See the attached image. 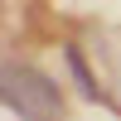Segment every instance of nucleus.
<instances>
[{"label":"nucleus","mask_w":121,"mask_h":121,"mask_svg":"<svg viewBox=\"0 0 121 121\" xmlns=\"http://www.w3.org/2000/svg\"><path fill=\"white\" fill-rule=\"evenodd\" d=\"M5 107L19 112L24 121H58L63 116V97L39 68H5Z\"/></svg>","instance_id":"f257e3e1"},{"label":"nucleus","mask_w":121,"mask_h":121,"mask_svg":"<svg viewBox=\"0 0 121 121\" xmlns=\"http://www.w3.org/2000/svg\"><path fill=\"white\" fill-rule=\"evenodd\" d=\"M68 68H73V78H78V87H82V97H102V92H97V82H92V73H87V63H82V53H78V48H68Z\"/></svg>","instance_id":"f03ea898"}]
</instances>
